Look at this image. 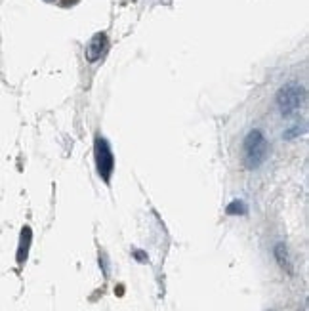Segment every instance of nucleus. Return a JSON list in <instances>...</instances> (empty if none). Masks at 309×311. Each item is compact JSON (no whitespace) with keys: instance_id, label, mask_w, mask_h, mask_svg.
Instances as JSON below:
<instances>
[{"instance_id":"obj_1","label":"nucleus","mask_w":309,"mask_h":311,"mask_svg":"<svg viewBox=\"0 0 309 311\" xmlns=\"http://www.w3.org/2000/svg\"><path fill=\"white\" fill-rule=\"evenodd\" d=\"M267 139L259 130H250L243 143L245 162L248 168H258L267 157Z\"/></svg>"},{"instance_id":"obj_2","label":"nucleus","mask_w":309,"mask_h":311,"mask_svg":"<svg viewBox=\"0 0 309 311\" xmlns=\"http://www.w3.org/2000/svg\"><path fill=\"white\" fill-rule=\"evenodd\" d=\"M303 102H305V88L300 84H288L280 88L277 94V107L282 116L296 113L303 105Z\"/></svg>"},{"instance_id":"obj_3","label":"nucleus","mask_w":309,"mask_h":311,"mask_svg":"<svg viewBox=\"0 0 309 311\" xmlns=\"http://www.w3.org/2000/svg\"><path fill=\"white\" fill-rule=\"evenodd\" d=\"M96 162H98V172L105 181H109L113 168H115V159H113V153L111 147L103 138L96 139Z\"/></svg>"},{"instance_id":"obj_4","label":"nucleus","mask_w":309,"mask_h":311,"mask_svg":"<svg viewBox=\"0 0 309 311\" xmlns=\"http://www.w3.org/2000/svg\"><path fill=\"white\" fill-rule=\"evenodd\" d=\"M105 48H107V36L103 35V33H98L86 48L88 59H90V61H98V59L101 58V54L105 52Z\"/></svg>"},{"instance_id":"obj_5","label":"nucleus","mask_w":309,"mask_h":311,"mask_svg":"<svg viewBox=\"0 0 309 311\" xmlns=\"http://www.w3.org/2000/svg\"><path fill=\"white\" fill-rule=\"evenodd\" d=\"M29 237H31L29 227H25V229H23V243H21V250H19V254H17V260H19V261H23V260H25V256H27V245H29Z\"/></svg>"}]
</instances>
